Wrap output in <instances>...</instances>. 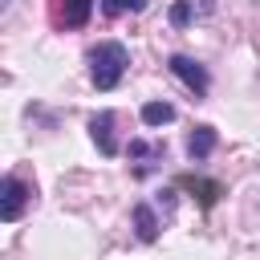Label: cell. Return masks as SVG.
Wrapping results in <instances>:
<instances>
[{"label": "cell", "mask_w": 260, "mask_h": 260, "mask_svg": "<svg viewBox=\"0 0 260 260\" xmlns=\"http://www.w3.org/2000/svg\"><path fill=\"white\" fill-rule=\"evenodd\" d=\"M126 65H130V53H126L122 41H102V45L89 49V77H93L98 89H114L122 81Z\"/></svg>", "instance_id": "6da1fadb"}, {"label": "cell", "mask_w": 260, "mask_h": 260, "mask_svg": "<svg viewBox=\"0 0 260 260\" xmlns=\"http://www.w3.org/2000/svg\"><path fill=\"white\" fill-rule=\"evenodd\" d=\"M167 65H171V73H175V77H179V81H183L191 93H207V85H211V81H207V69H203L195 57H187V53H175Z\"/></svg>", "instance_id": "7a4b0ae2"}, {"label": "cell", "mask_w": 260, "mask_h": 260, "mask_svg": "<svg viewBox=\"0 0 260 260\" xmlns=\"http://www.w3.org/2000/svg\"><path fill=\"white\" fill-rule=\"evenodd\" d=\"M0 219L4 223H12V219H20V211H24V203H28V187L16 179V175H4V183H0Z\"/></svg>", "instance_id": "3957f363"}, {"label": "cell", "mask_w": 260, "mask_h": 260, "mask_svg": "<svg viewBox=\"0 0 260 260\" xmlns=\"http://www.w3.org/2000/svg\"><path fill=\"white\" fill-rule=\"evenodd\" d=\"M49 12H53V24L61 28H81L93 12V0H49Z\"/></svg>", "instance_id": "277c9868"}, {"label": "cell", "mask_w": 260, "mask_h": 260, "mask_svg": "<svg viewBox=\"0 0 260 260\" xmlns=\"http://www.w3.org/2000/svg\"><path fill=\"white\" fill-rule=\"evenodd\" d=\"M114 114L110 110H102V114H93L89 118V134H93V142H98V150L106 154V158H114L118 154V138H114Z\"/></svg>", "instance_id": "5b68a950"}, {"label": "cell", "mask_w": 260, "mask_h": 260, "mask_svg": "<svg viewBox=\"0 0 260 260\" xmlns=\"http://www.w3.org/2000/svg\"><path fill=\"white\" fill-rule=\"evenodd\" d=\"M211 12H215V0H175L167 16H171L175 28H187L191 20H203V16H211Z\"/></svg>", "instance_id": "8992f818"}, {"label": "cell", "mask_w": 260, "mask_h": 260, "mask_svg": "<svg viewBox=\"0 0 260 260\" xmlns=\"http://www.w3.org/2000/svg\"><path fill=\"white\" fill-rule=\"evenodd\" d=\"M211 150H215V130H211V126H195L191 138H187V154L199 162V158H207Z\"/></svg>", "instance_id": "52a82bcc"}, {"label": "cell", "mask_w": 260, "mask_h": 260, "mask_svg": "<svg viewBox=\"0 0 260 260\" xmlns=\"http://www.w3.org/2000/svg\"><path fill=\"white\" fill-rule=\"evenodd\" d=\"M134 228H138V240H142V244H154V240H158V219H154V211H150L146 203L134 207Z\"/></svg>", "instance_id": "ba28073f"}, {"label": "cell", "mask_w": 260, "mask_h": 260, "mask_svg": "<svg viewBox=\"0 0 260 260\" xmlns=\"http://www.w3.org/2000/svg\"><path fill=\"white\" fill-rule=\"evenodd\" d=\"M142 122L146 126H167V122H175V106L171 102H146L142 106Z\"/></svg>", "instance_id": "9c48e42d"}, {"label": "cell", "mask_w": 260, "mask_h": 260, "mask_svg": "<svg viewBox=\"0 0 260 260\" xmlns=\"http://www.w3.org/2000/svg\"><path fill=\"white\" fill-rule=\"evenodd\" d=\"M146 4H150V0H106L102 12H106V16H122V12H142Z\"/></svg>", "instance_id": "30bf717a"}, {"label": "cell", "mask_w": 260, "mask_h": 260, "mask_svg": "<svg viewBox=\"0 0 260 260\" xmlns=\"http://www.w3.org/2000/svg\"><path fill=\"white\" fill-rule=\"evenodd\" d=\"M0 4H8V0H0Z\"/></svg>", "instance_id": "8fae6325"}]
</instances>
